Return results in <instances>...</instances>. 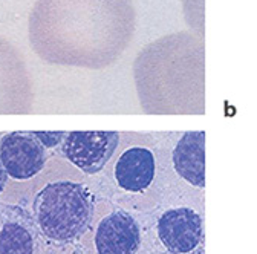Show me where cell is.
Returning <instances> with one entry per match:
<instances>
[{"label":"cell","mask_w":257,"mask_h":254,"mask_svg":"<svg viewBox=\"0 0 257 254\" xmlns=\"http://www.w3.org/2000/svg\"><path fill=\"white\" fill-rule=\"evenodd\" d=\"M134 29L131 0H40L31 40L49 63L103 68L125 49Z\"/></svg>","instance_id":"6da1fadb"},{"label":"cell","mask_w":257,"mask_h":254,"mask_svg":"<svg viewBox=\"0 0 257 254\" xmlns=\"http://www.w3.org/2000/svg\"><path fill=\"white\" fill-rule=\"evenodd\" d=\"M34 213L46 237L69 242L90 228L93 201L89 190L81 184L54 182L37 195Z\"/></svg>","instance_id":"7a4b0ae2"},{"label":"cell","mask_w":257,"mask_h":254,"mask_svg":"<svg viewBox=\"0 0 257 254\" xmlns=\"http://www.w3.org/2000/svg\"><path fill=\"white\" fill-rule=\"evenodd\" d=\"M63 155L84 173L93 175L103 170L115 153L118 132H69L64 137Z\"/></svg>","instance_id":"3957f363"},{"label":"cell","mask_w":257,"mask_h":254,"mask_svg":"<svg viewBox=\"0 0 257 254\" xmlns=\"http://www.w3.org/2000/svg\"><path fill=\"white\" fill-rule=\"evenodd\" d=\"M0 163L8 176L23 181L45 166V147L32 132H13L0 141Z\"/></svg>","instance_id":"277c9868"},{"label":"cell","mask_w":257,"mask_h":254,"mask_svg":"<svg viewBox=\"0 0 257 254\" xmlns=\"http://www.w3.org/2000/svg\"><path fill=\"white\" fill-rule=\"evenodd\" d=\"M158 236L173 254H187L202 240V219L191 208L166 211L158 222Z\"/></svg>","instance_id":"5b68a950"},{"label":"cell","mask_w":257,"mask_h":254,"mask_svg":"<svg viewBox=\"0 0 257 254\" xmlns=\"http://www.w3.org/2000/svg\"><path fill=\"white\" fill-rule=\"evenodd\" d=\"M141 236L137 220L124 211L106 216L95 234L98 254H135L140 248Z\"/></svg>","instance_id":"8992f818"},{"label":"cell","mask_w":257,"mask_h":254,"mask_svg":"<svg viewBox=\"0 0 257 254\" xmlns=\"http://www.w3.org/2000/svg\"><path fill=\"white\" fill-rule=\"evenodd\" d=\"M115 178L125 192H143L155 178V156L146 147L125 150L115 166Z\"/></svg>","instance_id":"52a82bcc"},{"label":"cell","mask_w":257,"mask_h":254,"mask_svg":"<svg viewBox=\"0 0 257 254\" xmlns=\"http://www.w3.org/2000/svg\"><path fill=\"white\" fill-rule=\"evenodd\" d=\"M175 170L196 187L205 185V132H185L173 150Z\"/></svg>","instance_id":"ba28073f"},{"label":"cell","mask_w":257,"mask_h":254,"mask_svg":"<svg viewBox=\"0 0 257 254\" xmlns=\"http://www.w3.org/2000/svg\"><path fill=\"white\" fill-rule=\"evenodd\" d=\"M31 233L19 224H7L0 231V254H32Z\"/></svg>","instance_id":"9c48e42d"},{"label":"cell","mask_w":257,"mask_h":254,"mask_svg":"<svg viewBox=\"0 0 257 254\" xmlns=\"http://www.w3.org/2000/svg\"><path fill=\"white\" fill-rule=\"evenodd\" d=\"M32 135H34L43 147H55L58 146L64 137H66V132H32Z\"/></svg>","instance_id":"30bf717a"},{"label":"cell","mask_w":257,"mask_h":254,"mask_svg":"<svg viewBox=\"0 0 257 254\" xmlns=\"http://www.w3.org/2000/svg\"><path fill=\"white\" fill-rule=\"evenodd\" d=\"M7 181H8V175H7V172H5L2 163H0V192H2L4 187L7 185Z\"/></svg>","instance_id":"8fae6325"},{"label":"cell","mask_w":257,"mask_h":254,"mask_svg":"<svg viewBox=\"0 0 257 254\" xmlns=\"http://www.w3.org/2000/svg\"><path fill=\"white\" fill-rule=\"evenodd\" d=\"M187 254H204V249L201 248V249H198V251H190V252H187Z\"/></svg>","instance_id":"7c38bea8"}]
</instances>
